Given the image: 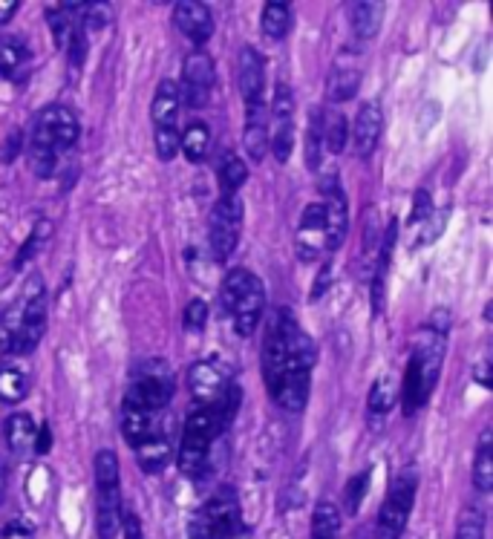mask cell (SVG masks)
<instances>
[{"instance_id":"obj_2","label":"cell","mask_w":493,"mask_h":539,"mask_svg":"<svg viewBox=\"0 0 493 539\" xmlns=\"http://www.w3.org/2000/svg\"><path fill=\"white\" fill-rule=\"evenodd\" d=\"M225 430V418L220 407H202L197 404L182 427L179 441V470L191 479H202L211 470V447Z\"/></svg>"},{"instance_id":"obj_19","label":"cell","mask_w":493,"mask_h":539,"mask_svg":"<svg viewBox=\"0 0 493 539\" xmlns=\"http://www.w3.org/2000/svg\"><path fill=\"white\" fill-rule=\"evenodd\" d=\"M246 130H243V147H246L251 162H263L269 153V107L263 101L248 104Z\"/></svg>"},{"instance_id":"obj_15","label":"cell","mask_w":493,"mask_h":539,"mask_svg":"<svg viewBox=\"0 0 493 539\" xmlns=\"http://www.w3.org/2000/svg\"><path fill=\"white\" fill-rule=\"evenodd\" d=\"M173 21H176V29L194 44V47H202L211 41L214 35V15L205 3L199 0H182L176 3L173 9Z\"/></svg>"},{"instance_id":"obj_3","label":"cell","mask_w":493,"mask_h":539,"mask_svg":"<svg viewBox=\"0 0 493 539\" xmlns=\"http://www.w3.org/2000/svg\"><path fill=\"white\" fill-rule=\"evenodd\" d=\"M315 358H318L315 341L306 332H300V326H295L289 335V343H286V367H283L280 384L272 395L286 413H300L306 407Z\"/></svg>"},{"instance_id":"obj_20","label":"cell","mask_w":493,"mask_h":539,"mask_svg":"<svg viewBox=\"0 0 493 539\" xmlns=\"http://www.w3.org/2000/svg\"><path fill=\"white\" fill-rule=\"evenodd\" d=\"M122 433L124 439L130 441V447H139L142 441H148L156 433V416L133 404V401H124L122 404Z\"/></svg>"},{"instance_id":"obj_6","label":"cell","mask_w":493,"mask_h":539,"mask_svg":"<svg viewBox=\"0 0 493 539\" xmlns=\"http://www.w3.org/2000/svg\"><path fill=\"white\" fill-rule=\"evenodd\" d=\"M122 525V488H119V456L113 450L96 453V528L99 539L119 537Z\"/></svg>"},{"instance_id":"obj_14","label":"cell","mask_w":493,"mask_h":539,"mask_svg":"<svg viewBox=\"0 0 493 539\" xmlns=\"http://www.w3.org/2000/svg\"><path fill=\"white\" fill-rule=\"evenodd\" d=\"M188 384H191V392L197 398L202 407H217L225 392L231 390V375L228 369L220 367L217 361H199L188 372Z\"/></svg>"},{"instance_id":"obj_50","label":"cell","mask_w":493,"mask_h":539,"mask_svg":"<svg viewBox=\"0 0 493 539\" xmlns=\"http://www.w3.org/2000/svg\"><path fill=\"white\" fill-rule=\"evenodd\" d=\"M473 378H476L482 387H491V381H488V364H479V367H476V372H473Z\"/></svg>"},{"instance_id":"obj_24","label":"cell","mask_w":493,"mask_h":539,"mask_svg":"<svg viewBox=\"0 0 493 539\" xmlns=\"http://www.w3.org/2000/svg\"><path fill=\"white\" fill-rule=\"evenodd\" d=\"M269 133L277 130H295V93L289 84H277L272 98V107H269Z\"/></svg>"},{"instance_id":"obj_18","label":"cell","mask_w":493,"mask_h":539,"mask_svg":"<svg viewBox=\"0 0 493 539\" xmlns=\"http://www.w3.org/2000/svg\"><path fill=\"white\" fill-rule=\"evenodd\" d=\"M237 81H240V93L248 104L263 101V87H266V61L254 47L240 49V61H237Z\"/></svg>"},{"instance_id":"obj_43","label":"cell","mask_w":493,"mask_h":539,"mask_svg":"<svg viewBox=\"0 0 493 539\" xmlns=\"http://www.w3.org/2000/svg\"><path fill=\"white\" fill-rule=\"evenodd\" d=\"M119 531H124V539H142V522L133 511H122V525Z\"/></svg>"},{"instance_id":"obj_11","label":"cell","mask_w":493,"mask_h":539,"mask_svg":"<svg viewBox=\"0 0 493 539\" xmlns=\"http://www.w3.org/2000/svg\"><path fill=\"white\" fill-rule=\"evenodd\" d=\"M214 84H217V67H214L211 52L202 47L191 49L185 55V64H182V93H179V98L188 107L202 110L211 101Z\"/></svg>"},{"instance_id":"obj_45","label":"cell","mask_w":493,"mask_h":539,"mask_svg":"<svg viewBox=\"0 0 493 539\" xmlns=\"http://www.w3.org/2000/svg\"><path fill=\"white\" fill-rule=\"evenodd\" d=\"M50 447H52L50 424H41V427H38V439H35V450H38V453H50Z\"/></svg>"},{"instance_id":"obj_31","label":"cell","mask_w":493,"mask_h":539,"mask_svg":"<svg viewBox=\"0 0 493 539\" xmlns=\"http://www.w3.org/2000/svg\"><path fill=\"white\" fill-rule=\"evenodd\" d=\"M341 531V511L338 505L321 499L315 505V514H312V539H338Z\"/></svg>"},{"instance_id":"obj_21","label":"cell","mask_w":493,"mask_h":539,"mask_svg":"<svg viewBox=\"0 0 493 539\" xmlns=\"http://www.w3.org/2000/svg\"><path fill=\"white\" fill-rule=\"evenodd\" d=\"M3 433H6V444L15 456H26L29 450H35V439H38V424L32 421V416L26 413H15V416L6 418L3 424Z\"/></svg>"},{"instance_id":"obj_25","label":"cell","mask_w":493,"mask_h":539,"mask_svg":"<svg viewBox=\"0 0 493 539\" xmlns=\"http://www.w3.org/2000/svg\"><path fill=\"white\" fill-rule=\"evenodd\" d=\"M473 485L479 493H488L493 488V433L491 427L482 430L476 444V465H473Z\"/></svg>"},{"instance_id":"obj_36","label":"cell","mask_w":493,"mask_h":539,"mask_svg":"<svg viewBox=\"0 0 493 539\" xmlns=\"http://www.w3.org/2000/svg\"><path fill=\"white\" fill-rule=\"evenodd\" d=\"M456 539H485V511L479 505L462 508L456 519Z\"/></svg>"},{"instance_id":"obj_40","label":"cell","mask_w":493,"mask_h":539,"mask_svg":"<svg viewBox=\"0 0 493 539\" xmlns=\"http://www.w3.org/2000/svg\"><path fill=\"white\" fill-rule=\"evenodd\" d=\"M156 153L162 162H173V156L179 153V133L176 127H156Z\"/></svg>"},{"instance_id":"obj_29","label":"cell","mask_w":493,"mask_h":539,"mask_svg":"<svg viewBox=\"0 0 493 539\" xmlns=\"http://www.w3.org/2000/svg\"><path fill=\"white\" fill-rule=\"evenodd\" d=\"M321 133H323V147L329 153H341L349 145V122L341 110H326L321 119Z\"/></svg>"},{"instance_id":"obj_35","label":"cell","mask_w":493,"mask_h":539,"mask_svg":"<svg viewBox=\"0 0 493 539\" xmlns=\"http://www.w3.org/2000/svg\"><path fill=\"white\" fill-rule=\"evenodd\" d=\"M323 110H312V119L306 127V168L318 171L321 168V153H323V133H321Z\"/></svg>"},{"instance_id":"obj_16","label":"cell","mask_w":493,"mask_h":539,"mask_svg":"<svg viewBox=\"0 0 493 539\" xmlns=\"http://www.w3.org/2000/svg\"><path fill=\"white\" fill-rule=\"evenodd\" d=\"M323 251H326V214L321 202H309L297 228V254L300 260L309 263L318 260Z\"/></svg>"},{"instance_id":"obj_8","label":"cell","mask_w":493,"mask_h":539,"mask_svg":"<svg viewBox=\"0 0 493 539\" xmlns=\"http://www.w3.org/2000/svg\"><path fill=\"white\" fill-rule=\"evenodd\" d=\"M78 133L81 130H78V119H75L73 110L64 107V104H50L35 116V122L29 127L26 147L61 156L64 150H70L78 142Z\"/></svg>"},{"instance_id":"obj_48","label":"cell","mask_w":493,"mask_h":539,"mask_svg":"<svg viewBox=\"0 0 493 539\" xmlns=\"http://www.w3.org/2000/svg\"><path fill=\"white\" fill-rule=\"evenodd\" d=\"M6 488H9V470H6V462H0V505L6 502Z\"/></svg>"},{"instance_id":"obj_37","label":"cell","mask_w":493,"mask_h":539,"mask_svg":"<svg viewBox=\"0 0 493 539\" xmlns=\"http://www.w3.org/2000/svg\"><path fill=\"white\" fill-rule=\"evenodd\" d=\"M220 176H222V194H237V191L246 185V179H248L246 162H243L240 156L228 153V156H225V162H222Z\"/></svg>"},{"instance_id":"obj_34","label":"cell","mask_w":493,"mask_h":539,"mask_svg":"<svg viewBox=\"0 0 493 539\" xmlns=\"http://www.w3.org/2000/svg\"><path fill=\"white\" fill-rule=\"evenodd\" d=\"M26 398V375L21 369H0V401L3 404H21Z\"/></svg>"},{"instance_id":"obj_28","label":"cell","mask_w":493,"mask_h":539,"mask_svg":"<svg viewBox=\"0 0 493 539\" xmlns=\"http://www.w3.org/2000/svg\"><path fill=\"white\" fill-rule=\"evenodd\" d=\"M208 147H211V130L205 122H191L185 127V133L179 136V150L188 156V162H202L208 156Z\"/></svg>"},{"instance_id":"obj_46","label":"cell","mask_w":493,"mask_h":539,"mask_svg":"<svg viewBox=\"0 0 493 539\" xmlns=\"http://www.w3.org/2000/svg\"><path fill=\"white\" fill-rule=\"evenodd\" d=\"M329 280H332V263L326 260V263H323L321 274H318V283H315V292H312V297H321L323 289L329 286Z\"/></svg>"},{"instance_id":"obj_41","label":"cell","mask_w":493,"mask_h":539,"mask_svg":"<svg viewBox=\"0 0 493 539\" xmlns=\"http://www.w3.org/2000/svg\"><path fill=\"white\" fill-rule=\"evenodd\" d=\"M367 482H370V470H364V473H358V476L349 479V488H346V511H349V514H358L361 499H364V493H367Z\"/></svg>"},{"instance_id":"obj_38","label":"cell","mask_w":493,"mask_h":539,"mask_svg":"<svg viewBox=\"0 0 493 539\" xmlns=\"http://www.w3.org/2000/svg\"><path fill=\"white\" fill-rule=\"evenodd\" d=\"M78 21L87 29H104L113 21V6L107 3H81V12H78Z\"/></svg>"},{"instance_id":"obj_39","label":"cell","mask_w":493,"mask_h":539,"mask_svg":"<svg viewBox=\"0 0 493 539\" xmlns=\"http://www.w3.org/2000/svg\"><path fill=\"white\" fill-rule=\"evenodd\" d=\"M50 231H52L50 220H41L38 225H35V231L29 234V240H26L24 248H21V251H18V257H15V269H21L29 257H35V251L50 240Z\"/></svg>"},{"instance_id":"obj_49","label":"cell","mask_w":493,"mask_h":539,"mask_svg":"<svg viewBox=\"0 0 493 539\" xmlns=\"http://www.w3.org/2000/svg\"><path fill=\"white\" fill-rule=\"evenodd\" d=\"M9 139H12V142H6V159L12 162V159H15V153H18V145H21V133H12Z\"/></svg>"},{"instance_id":"obj_30","label":"cell","mask_w":493,"mask_h":539,"mask_svg":"<svg viewBox=\"0 0 493 539\" xmlns=\"http://www.w3.org/2000/svg\"><path fill=\"white\" fill-rule=\"evenodd\" d=\"M289 26H292V9L289 3H266L263 6V18H260V29L266 38L280 41L289 35Z\"/></svg>"},{"instance_id":"obj_33","label":"cell","mask_w":493,"mask_h":539,"mask_svg":"<svg viewBox=\"0 0 493 539\" xmlns=\"http://www.w3.org/2000/svg\"><path fill=\"white\" fill-rule=\"evenodd\" d=\"M398 401V384L393 375H384L370 390V416H387Z\"/></svg>"},{"instance_id":"obj_32","label":"cell","mask_w":493,"mask_h":539,"mask_svg":"<svg viewBox=\"0 0 493 539\" xmlns=\"http://www.w3.org/2000/svg\"><path fill=\"white\" fill-rule=\"evenodd\" d=\"M29 58V49L21 38L3 35L0 38V75H15Z\"/></svg>"},{"instance_id":"obj_5","label":"cell","mask_w":493,"mask_h":539,"mask_svg":"<svg viewBox=\"0 0 493 539\" xmlns=\"http://www.w3.org/2000/svg\"><path fill=\"white\" fill-rule=\"evenodd\" d=\"M243 531L240 496L231 485H222L188 522V539H237Z\"/></svg>"},{"instance_id":"obj_42","label":"cell","mask_w":493,"mask_h":539,"mask_svg":"<svg viewBox=\"0 0 493 539\" xmlns=\"http://www.w3.org/2000/svg\"><path fill=\"white\" fill-rule=\"evenodd\" d=\"M185 329L188 332H202L205 323H208V303L202 297H194L188 306H185Z\"/></svg>"},{"instance_id":"obj_7","label":"cell","mask_w":493,"mask_h":539,"mask_svg":"<svg viewBox=\"0 0 493 539\" xmlns=\"http://www.w3.org/2000/svg\"><path fill=\"white\" fill-rule=\"evenodd\" d=\"M18 303H21V323H18V332L12 335V341L6 343V349L15 355H26L41 343L44 332H47V289H44L41 274H32L26 280L24 294Z\"/></svg>"},{"instance_id":"obj_1","label":"cell","mask_w":493,"mask_h":539,"mask_svg":"<svg viewBox=\"0 0 493 539\" xmlns=\"http://www.w3.org/2000/svg\"><path fill=\"white\" fill-rule=\"evenodd\" d=\"M447 329H450V315L444 309H436L430 323H427V329H424V335H421V341L413 349L410 367H407V375H404L401 398H404L407 413H416L421 404H427L430 392H433L439 375H442Z\"/></svg>"},{"instance_id":"obj_9","label":"cell","mask_w":493,"mask_h":539,"mask_svg":"<svg viewBox=\"0 0 493 539\" xmlns=\"http://www.w3.org/2000/svg\"><path fill=\"white\" fill-rule=\"evenodd\" d=\"M240 225H243V199L237 194H222L220 202L211 211V231H208V243L211 254L217 263H225L240 240Z\"/></svg>"},{"instance_id":"obj_22","label":"cell","mask_w":493,"mask_h":539,"mask_svg":"<svg viewBox=\"0 0 493 539\" xmlns=\"http://www.w3.org/2000/svg\"><path fill=\"white\" fill-rule=\"evenodd\" d=\"M381 18H384V6L381 3H372V0H358L349 6V21H352V32L361 38V41H370L378 35L381 29Z\"/></svg>"},{"instance_id":"obj_13","label":"cell","mask_w":493,"mask_h":539,"mask_svg":"<svg viewBox=\"0 0 493 539\" xmlns=\"http://www.w3.org/2000/svg\"><path fill=\"white\" fill-rule=\"evenodd\" d=\"M173 398V378L168 369H142L136 375V381L130 384V390L124 395V401H133L139 407H145L150 413H159L162 407H168Z\"/></svg>"},{"instance_id":"obj_44","label":"cell","mask_w":493,"mask_h":539,"mask_svg":"<svg viewBox=\"0 0 493 539\" xmlns=\"http://www.w3.org/2000/svg\"><path fill=\"white\" fill-rule=\"evenodd\" d=\"M430 217V194L427 191H419L416 194V208H413V222H421Z\"/></svg>"},{"instance_id":"obj_27","label":"cell","mask_w":493,"mask_h":539,"mask_svg":"<svg viewBox=\"0 0 493 539\" xmlns=\"http://www.w3.org/2000/svg\"><path fill=\"white\" fill-rule=\"evenodd\" d=\"M136 456H139V465L148 473H159L162 467L171 462V444L162 433H153L148 441H142L139 447H133Z\"/></svg>"},{"instance_id":"obj_23","label":"cell","mask_w":493,"mask_h":539,"mask_svg":"<svg viewBox=\"0 0 493 539\" xmlns=\"http://www.w3.org/2000/svg\"><path fill=\"white\" fill-rule=\"evenodd\" d=\"M179 107H182L179 87L165 78V81L156 87V96H153V124H156V127H176Z\"/></svg>"},{"instance_id":"obj_10","label":"cell","mask_w":493,"mask_h":539,"mask_svg":"<svg viewBox=\"0 0 493 539\" xmlns=\"http://www.w3.org/2000/svg\"><path fill=\"white\" fill-rule=\"evenodd\" d=\"M416 502V476H398L390 490L387 499L378 511V522H375V539H401L407 519L413 511Z\"/></svg>"},{"instance_id":"obj_4","label":"cell","mask_w":493,"mask_h":539,"mask_svg":"<svg viewBox=\"0 0 493 539\" xmlns=\"http://www.w3.org/2000/svg\"><path fill=\"white\" fill-rule=\"evenodd\" d=\"M222 306L234 318V329L251 338L260 326V315L266 306V289L260 277L248 269H234L222 283Z\"/></svg>"},{"instance_id":"obj_47","label":"cell","mask_w":493,"mask_h":539,"mask_svg":"<svg viewBox=\"0 0 493 539\" xmlns=\"http://www.w3.org/2000/svg\"><path fill=\"white\" fill-rule=\"evenodd\" d=\"M18 9H21L18 3H0V24H9Z\"/></svg>"},{"instance_id":"obj_17","label":"cell","mask_w":493,"mask_h":539,"mask_svg":"<svg viewBox=\"0 0 493 539\" xmlns=\"http://www.w3.org/2000/svg\"><path fill=\"white\" fill-rule=\"evenodd\" d=\"M378 139H381V107L375 101H364L358 107L352 130H349V142L355 147V156L370 159L378 147Z\"/></svg>"},{"instance_id":"obj_26","label":"cell","mask_w":493,"mask_h":539,"mask_svg":"<svg viewBox=\"0 0 493 539\" xmlns=\"http://www.w3.org/2000/svg\"><path fill=\"white\" fill-rule=\"evenodd\" d=\"M361 84V70L355 64H335V70L329 73V81H326V96L329 101H346V98L355 96Z\"/></svg>"},{"instance_id":"obj_12","label":"cell","mask_w":493,"mask_h":539,"mask_svg":"<svg viewBox=\"0 0 493 539\" xmlns=\"http://www.w3.org/2000/svg\"><path fill=\"white\" fill-rule=\"evenodd\" d=\"M323 194V214H326V254H335L346 240L349 231V208H346V196L338 173H326L321 182Z\"/></svg>"}]
</instances>
